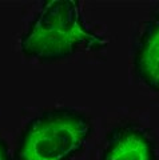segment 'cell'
Here are the masks:
<instances>
[{"mask_svg": "<svg viewBox=\"0 0 159 160\" xmlns=\"http://www.w3.org/2000/svg\"><path fill=\"white\" fill-rule=\"evenodd\" d=\"M92 133L91 119L74 108L46 109L29 120L20 133L16 160H69Z\"/></svg>", "mask_w": 159, "mask_h": 160, "instance_id": "2", "label": "cell"}, {"mask_svg": "<svg viewBox=\"0 0 159 160\" xmlns=\"http://www.w3.org/2000/svg\"><path fill=\"white\" fill-rule=\"evenodd\" d=\"M132 67L139 82L159 92V9L145 23L134 43Z\"/></svg>", "mask_w": 159, "mask_h": 160, "instance_id": "4", "label": "cell"}, {"mask_svg": "<svg viewBox=\"0 0 159 160\" xmlns=\"http://www.w3.org/2000/svg\"><path fill=\"white\" fill-rule=\"evenodd\" d=\"M0 160H11L8 146L2 138H0Z\"/></svg>", "mask_w": 159, "mask_h": 160, "instance_id": "5", "label": "cell"}, {"mask_svg": "<svg viewBox=\"0 0 159 160\" xmlns=\"http://www.w3.org/2000/svg\"><path fill=\"white\" fill-rule=\"evenodd\" d=\"M100 160H158L156 143L142 126L122 123L108 132Z\"/></svg>", "mask_w": 159, "mask_h": 160, "instance_id": "3", "label": "cell"}, {"mask_svg": "<svg viewBox=\"0 0 159 160\" xmlns=\"http://www.w3.org/2000/svg\"><path fill=\"white\" fill-rule=\"evenodd\" d=\"M104 46L106 40L86 26L79 3L72 0L46 2L20 40L22 52L39 62H56Z\"/></svg>", "mask_w": 159, "mask_h": 160, "instance_id": "1", "label": "cell"}]
</instances>
